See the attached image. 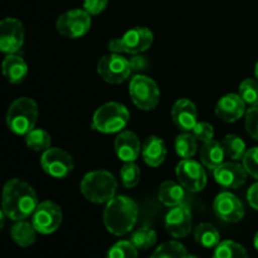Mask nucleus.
<instances>
[{"label": "nucleus", "mask_w": 258, "mask_h": 258, "mask_svg": "<svg viewBox=\"0 0 258 258\" xmlns=\"http://www.w3.org/2000/svg\"><path fill=\"white\" fill-rule=\"evenodd\" d=\"M38 196L27 181L14 178L7 181L3 190L2 211L12 221L27 219L38 207Z\"/></svg>", "instance_id": "f257e3e1"}, {"label": "nucleus", "mask_w": 258, "mask_h": 258, "mask_svg": "<svg viewBox=\"0 0 258 258\" xmlns=\"http://www.w3.org/2000/svg\"><path fill=\"white\" fill-rule=\"evenodd\" d=\"M139 207L126 196L113 197L103 209V223L113 236H125L138 222Z\"/></svg>", "instance_id": "f03ea898"}, {"label": "nucleus", "mask_w": 258, "mask_h": 258, "mask_svg": "<svg viewBox=\"0 0 258 258\" xmlns=\"http://www.w3.org/2000/svg\"><path fill=\"white\" fill-rule=\"evenodd\" d=\"M81 193L88 202L95 204H103L115 197L117 181L115 176L107 170L90 171L81 181Z\"/></svg>", "instance_id": "7ed1b4c3"}, {"label": "nucleus", "mask_w": 258, "mask_h": 258, "mask_svg": "<svg viewBox=\"0 0 258 258\" xmlns=\"http://www.w3.org/2000/svg\"><path fill=\"white\" fill-rule=\"evenodd\" d=\"M38 105L33 98L19 97L13 101L7 111V126L18 136H25L35 128L38 121Z\"/></svg>", "instance_id": "20e7f679"}, {"label": "nucleus", "mask_w": 258, "mask_h": 258, "mask_svg": "<svg viewBox=\"0 0 258 258\" xmlns=\"http://www.w3.org/2000/svg\"><path fill=\"white\" fill-rule=\"evenodd\" d=\"M130 121V112L118 102H107L93 113L91 127L101 134L121 133Z\"/></svg>", "instance_id": "39448f33"}, {"label": "nucleus", "mask_w": 258, "mask_h": 258, "mask_svg": "<svg viewBox=\"0 0 258 258\" xmlns=\"http://www.w3.org/2000/svg\"><path fill=\"white\" fill-rule=\"evenodd\" d=\"M128 93L134 105L143 111L154 110L160 101V90L155 81L143 75L131 78Z\"/></svg>", "instance_id": "423d86ee"}, {"label": "nucleus", "mask_w": 258, "mask_h": 258, "mask_svg": "<svg viewBox=\"0 0 258 258\" xmlns=\"http://www.w3.org/2000/svg\"><path fill=\"white\" fill-rule=\"evenodd\" d=\"M91 15L85 9H72L63 13L55 23L57 32L62 37L77 39L83 37L91 29Z\"/></svg>", "instance_id": "0eeeda50"}, {"label": "nucleus", "mask_w": 258, "mask_h": 258, "mask_svg": "<svg viewBox=\"0 0 258 258\" xmlns=\"http://www.w3.org/2000/svg\"><path fill=\"white\" fill-rule=\"evenodd\" d=\"M131 67L128 59L118 53H111L100 58L97 63V73L105 82L111 85L122 83L130 77Z\"/></svg>", "instance_id": "6e6552de"}, {"label": "nucleus", "mask_w": 258, "mask_h": 258, "mask_svg": "<svg viewBox=\"0 0 258 258\" xmlns=\"http://www.w3.org/2000/svg\"><path fill=\"white\" fill-rule=\"evenodd\" d=\"M40 165L52 178L64 179L73 171L75 161L68 151L60 148H49L42 154Z\"/></svg>", "instance_id": "1a4fd4ad"}, {"label": "nucleus", "mask_w": 258, "mask_h": 258, "mask_svg": "<svg viewBox=\"0 0 258 258\" xmlns=\"http://www.w3.org/2000/svg\"><path fill=\"white\" fill-rule=\"evenodd\" d=\"M202 165L191 158L183 159L176 165V178L179 183L185 188V190L190 193H198L206 188L207 174Z\"/></svg>", "instance_id": "9d476101"}, {"label": "nucleus", "mask_w": 258, "mask_h": 258, "mask_svg": "<svg viewBox=\"0 0 258 258\" xmlns=\"http://www.w3.org/2000/svg\"><path fill=\"white\" fill-rule=\"evenodd\" d=\"M62 209L54 202L44 201L38 204L33 213L32 223L40 234L54 233L62 224Z\"/></svg>", "instance_id": "9b49d317"}, {"label": "nucleus", "mask_w": 258, "mask_h": 258, "mask_svg": "<svg viewBox=\"0 0 258 258\" xmlns=\"http://www.w3.org/2000/svg\"><path fill=\"white\" fill-rule=\"evenodd\" d=\"M25 40L23 23L17 18H5L0 22V50L13 54L22 49Z\"/></svg>", "instance_id": "f8f14e48"}, {"label": "nucleus", "mask_w": 258, "mask_h": 258, "mask_svg": "<svg viewBox=\"0 0 258 258\" xmlns=\"http://www.w3.org/2000/svg\"><path fill=\"white\" fill-rule=\"evenodd\" d=\"M213 211L219 219L227 223H237L244 217V207L234 194L222 191L216 197Z\"/></svg>", "instance_id": "ddd939ff"}, {"label": "nucleus", "mask_w": 258, "mask_h": 258, "mask_svg": "<svg viewBox=\"0 0 258 258\" xmlns=\"http://www.w3.org/2000/svg\"><path fill=\"white\" fill-rule=\"evenodd\" d=\"M193 219L191 212L186 204L173 207L165 217V228L174 238H184L191 232Z\"/></svg>", "instance_id": "4468645a"}, {"label": "nucleus", "mask_w": 258, "mask_h": 258, "mask_svg": "<svg viewBox=\"0 0 258 258\" xmlns=\"http://www.w3.org/2000/svg\"><path fill=\"white\" fill-rule=\"evenodd\" d=\"M214 179L217 183L226 189H238L247 180L246 168L238 163H222L218 168L213 170Z\"/></svg>", "instance_id": "2eb2a0df"}, {"label": "nucleus", "mask_w": 258, "mask_h": 258, "mask_svg": "<svg viewBox=\"0 0 258 258\" xmlns=\"http://www.w3.org/2000/svg\"><path fill=\"white\" fill-rule=\"evenodd\" d=\"M120 39L123 53L134 55L145 52L153 45L154 34L149 28L135 27L127 30Z\"/></svg>", "instance_id": "dca6fc26"}, {"label": "nucleus", "mask_w": 258, "mask_h": 258, "mask_svg": "<svg viewBox=\"0 0 258 258\" xmlns=\"http://www.w3.org/2000/svg\"><path fill=\"white\" fill-rule=\"evenodd\" d=\"M217 117L224 122H236L246 115V102L242 100L239 93H228L224 95L217 102L216 106Z\"/></svg>", "instance_id": "f3484780"}, {"label": "nucleus", "mask_w": 258, "mask_h": 258, "mask_svg": "<svg viewBox=\"0 0 258 258\" xmlns=\"http://www.w3.org/2000/svg\"><path fill=\"white\" fill-rule=\"evenodd\" d=\"M171 120L181 131H191L198 122L196 105L188 98H180L171 107Z\"/></svg>", "instance_id": "a211bd4d"}, {"label": "nucleus", "mask_w": 258, "mask_h": 258, "mask_svg": "<svg viewBox=\"0 0 258 258\" xmlns=\"http://www.w3.org/2000/svg\"><path fill=\"white\" fill-rule=\"evenodd\" d=\"M116 155L120 160L128 163L135 161L141 151V144L138 135L133 131H121L115 140Z\"/></svg>", "instance_id": "6ab92c4d"}, {"label": "nucleus", "mask_w": 258, "mask_h": 258, "mask_svg": "<svg viewBox=\"0 0 258 258\" xmlns=\"http://www.w3.org/2000/svg\"><path fill=\"white\" fill-rule=\"evenodd\" d=\"M168 154L165 143L159 136H149L143 144L141 148V155H143L144 161L151 168H158L164 163Z\"/></svg>", "instance_id": "aec40b11"}, {"label": "nucleus", "mask_w": 258, "mask_h": 258, "mask_svg": "<svg viewBox=\"0 0 258 258\" xmlns=\"http://www.w3.org/2000/svg\"><path fill=\"white\" fill-rule=\"evenodd\" d=\"M3 75L12 85H19L28 75V64L20 55L8 54L3 60Z\"/></svg>", "instance_id": "412c9836"}, {"label": "nucleus", "mask_w": 258, "mask_h": 258, "mask_svg": "<svg viewBox=\"0 0 258 258\" xmlns=\"http://www.w3.org/2000/svg\"><path fill=\"white\" fill-rule=\"evenodd\" d=\"M199 155H201L202 164L209 170H214L216 168H218L226 158V153H224L222 143L216 140H209L207 143H203Z\"/></svg>", "instance_id": "4be33fe9"}, {"label": "nucleus", "mask_w": 258, "mask_h": 258, "mask_svg": "<svg viewBox=\"0 0 258 258\" xmlns=\"http://www.w3.org/2000/svg\"><path fill=\"white\" fill-rule=\"evenodd\" d=\"M158 198L164 206L173 207L179 206L185 199V188L180 183L166 180L160 185L158 191Z\"/></svg>", "instance_id": "5701e85b"}, {"label": "nucleus", "mask_w": 258, "mask_h": 258, "mask_svg": "<svg viewBox=\"0 0 258 258\" xmlns=\"http://www.w3.org/2000/svg\"><path fill=\"white\" fill-rule=\"evenodd\" d=\"M37 233L38 231L35 229L34 224L29 223L25 219L17 221V223L10 229V236H12L13 241L18 246L23 247V248H27V247L35 243V241H37Z\"/></svg>", "instance_id": "b1692460"}, {"label": "nucleus", "mask_w": 258, "mask_h": 258, "mask_svg": "<svg viewBox=\"0 0 258 258\" xmlns=\"http://www.w3.org/2000/svg\"><path fill=\"white\" fill-rule=\"evenodd\" d=\"M194 238L204 248H216L221 242V234L211 223H201L194 228Z\"/></svg>", "instance_id": "393cba45"}, {"label": "nucleus", "mask_w": 258, "mask_h": 258, "mask_svg": "<svg viewBox=\"0 0 258 258\" xmlns=\"http://www.w3.org/2000/svg\"><path fill=\"white\" fill-rule=\"evenodd\" d=\"M198 150V140L193 134L184 131L175 139V151L179 158L190 159L193 158Z\"/></svg>", "instance_id": "a878e982"}, {"label": "nucleus", "mask_w": 258, "mask_h": 258, "mask_svg": "<svg viewBox=\"0 0 258 258\" xmlns=\"http://www.w3.org/2000/svg\"><path fill=\"white\" fill-rule=\"evenodd\" d=\"M222 146L224 149L227 158L231 160H241L243 159L244 154H246V144L242 140L239 136L234 135V134H229L226 138L222 140Z\"/></svg>", "instance_id": "bb28decb"}, {"label": "nucleus", "mask_w": 258, "mask_h": 258, "mask_svg": "<svg viewBox=\"0 0 258 258\" xmlns=\"http://www.w3.org/2000/svg\"><path fill=\"white\" fill-rule=\"evenodd\" d=\"M25 144L30 150L44 153L50 148L52 139H50L49 134L43 128H33L30 133L25 135Z\"/></svg>", "instance_id": "cd10ccee"}, {"label": "nucleus", "mask_w": 258, "mask_h": 258, "mask_svg": "<svg viewBox=\"0 0 258 258\" xmlns=\"http://www.w3.org/2000/svg\"><path fill=\"white\" fill-rule=\"evenodd\" d=\"M246 248L242 244L234 241H222L216 247L213 252V257L216 258H233V257H247Z\"/></svg>", "instance_id": "c85d7f7f"}, {"label": "nucleus", "mask_w": 258, "mask_h": 258, "mask_svg": "<svg viewBox=\"0 0 258 258\" xmlns=\"http://www.w3.org/2000/svg\"><path fill=\"white\" fill-rule=\"evenodd\" d=\"M153 258H185L189 257L186 248L178 241H168L159 246L154 252Z\"/></svg>", "instance_id": "c756f323"}, {"label": "nucleus", "mask_w": 258, "mask_h": 258, "mask_svg": "<svg viewBox=\"0 0 258 258\" xmlns=\"http://www.w3.org/2000/svg\"><path fill=\"white\" fill-rule=\"evenodd\" d=\"M156 239H158L156 232L149 227H144L131 234L130 241L138 249H149L156 243Z\"/></svg>", "instance_id": "7c9ffc66"}, {"label": "nucleus", "mask_w": 258, "mask_h": 258, "mask_svg": "<svg viewBox=\"0 0 258 258\" xmlns=\"http://www.w3.org/2000/svg\"><path fill=\"white\" fill-rule=\"evenodd\" d=\"M239 96L242 100L248 105L249 107H257L258 106V81L247 78L242 81L239 85Z\"/></svg>", "instance_id": "2f4dec72"}, {"label": "nucleus", "mask_w": 258, "mask_h": 258, "mask_svg": "<svg viewBox=\"0 0 258 258\" xmlns=\"http://www.w3.org/2000/svg\"><path fill=\"white\" fill-rule=\"evenodd\" d=\"M120 176L121 181H122V185L125 188H135L139 184V181H140V168L134 161H128V163H125V165L121 168Z\"/></svg>", "instance_id": "473e14b6"}, {"label": "nucleus", "mask_w": 258, "mask_h": 258, "mask_svg": "<svg viewBox=\"0 0 258 258\" xmlns=\"http://www.w3.org/2000/svg\"><path fill=\"white\" fill-rule=\"evenodd\" d=\"M110 258H135L138 257V248L131 241H118L107 252Z\"/></svg>", "instance_id": "72a5a7b5"}, {"label": "nucleus", "mask_w": 258, "mask_h": 258, "mask_svg": "<svg viewBox=\"0 0 258 258\" xmlns=\"http://www.w3.org/2000/svg\"><path fill=\"white\" fill-rule=\"evenodd\" d=\"M242 161H243V166L246 168L248 175L253 176L258 180V146L247 150Z\"/></svg>", "instance_id": "f704fd0d"}, {"label": "nucleus", "mask_w": 258, "mask_h": 258, "mask_svg": "<svg viewBox=\"0 0 258 258\" xmlns=\"http://www.w3.org/2000/svg\"><path fill=\"white\" fill-rule=\"evenodd\" d=\"M191 134L196 136L199 143H207L209 140H213L214 128L211 123L206 122V121H198L191 130Z\"/></svg>", "instance_id": "c9c22d12"}, {"label": "nucleus", "mask_w": 258, "mask_h": 258, "mask_svg": "<svg viewBox=\"0 0 258 258\" xmlns=\"http://www.w3.org/2000/svg\"><path fill=\"white\" fill-rule=\"evenodd\" d=\"M244 125L246 130L251 138L258 140V106L251 107L246 111V117H244Z\"/></svg>", "instance_id": "e433bc0d"}, {"label": "nucleus", "mask_w": 258, "mask_h": 258, "mask_svg": "<svg viewBox=\"0 0 258 258\" xmlns=\"http://www.w3.org/2000/svg\"><path fill=\"white\" fill-rule=\"evenodd\" d=\"M108 0H85L83 9L90 15H98L107 8Z\"/></svg>", "instance_id": "4c0bfd02"}, {"label": "nucleus", "mask_w": 258, "mask_h": 258, "mask_svg": "<svg viewBox=\"0 0 258 258\" xmlns=\"http://www.w3.org/2000/svg\"><path fill=\"white\" fill-rule=\"evenodd\" d=\"M247 201H248L249 206L253 209L258 211V181L256 184L251 186L247 191Z\"/></svg>", "instance_id": "58836bf2"}, {"label": "nucleus", "mask_w": 258, "mask_h": 258, "mask_svg": "<svg viewBox=\"0 0 258 258\" xmlns=\"http://www.w3.org/2000/svg\"><path fill=\"white\" fill-rule=\"evenodd\" d=\"M130 62V67L133 71H141V70H145L146 68V59L144 57H140L138 54H134V57H131L128 59Z\"/></svg>", "instance_id": "ea45409f"}, {"label": "nucleus", "mask_w": 258, "mask_h": 258, "mask_svg": "<svg viewBox=\"0 0 258 258\" xmlns=\"http://www.w3.org/2000/svg\"><path fill=\"white\" fill-rule=\"evenodd\" d=\"M108 50L112 53H118V54L123 53L120 38H115V39L110 40V43H108Z\"/></svg>", "instance_id": "a19ab883"}, {"label": "nucleus", "mask_w": 258, "mask_h": 258, "mask_svg": "<svg viewBox=\"0 0 258 258\" xmlns=\"http://www.w3.org/2000/svg\"><path fill=\"white\" fill-rule=\"evenodd\" d=\"M253 246H254V248H256L258 251V232H257L256 236H254V238H253Z\"/></svg>", "instance_id": "79ce46f5"}, {"label": "nucleus", "mask_w": 258, "mask_h": 258, "mask_svg": "<svg viewBox=\"0 0 258 258\" xmlns=\"http://www.w3.org/2000/svg\"><path fill=\"white\" fill-rule=\"evenodd\" d=\"M254 76H256V80L258 81V62L256 63V67H254Z\"/></svg>", "instance_id": "37998d69"}]
</instances>
